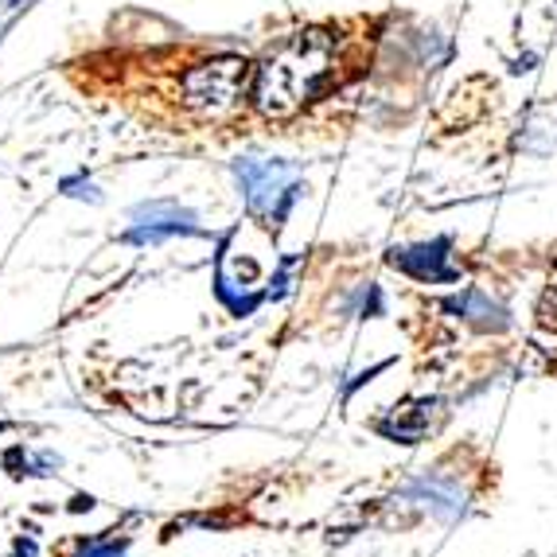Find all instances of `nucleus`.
<instances>
[{
	"mask_svg": "<svg viewBox=\"0 0 557 557\" xmlns=\"http://www.w3.org/2000/svg\"><path fill=\"white\" fill-rule=\"evenodd\" d=\"M448 308L460 312V317H468L475 327H483V332H503V327H507V312H503L499 305H492L483 293H475V288H468L465 297L448 300Z\"/></svg>",
	"mask_w": 557,
	"mask_h": 557,
	"instance_id": "nucleus-7",
	"label": "nucleus"
},
{
	"mask_svg": "<svg viewBox=\"0 0 557 557\" xmlns=\"http://www.w3.org/2000/svg\"><path fill=\"white\" fill-rule=\"evenodd\" d=\"M78 557H125V549L121 546H86Z\"/></svg>",
	"mask_w": 557,
	"mask_h": 557,
	"instance_id": "nucleus-10",
	"label": "nucleus"
},
{
	"mask_svg": "<svg viewBox=\"0 0 557 557\" xmlns=\"http://www.w3.org/2000/svg\"><path fill=\"white\" fill-rule=\"evenodd\" d=\"M20 9H28V0H0V32L9 28L12 20H16Z\"/></svg>",
	"mask_w": 557,
	"mask_h": 557,
	"instance_id": "nucleus-9",
	"label": "nucleus"
},
{
	"mask_svg": "<svg viewBox=\"0 0 557 557\" xmlns=\"http://www.w3.org/2000/svg\"><path fill=\"white\" fill-rule=\"evenodd\" d=\"M539 327L542 332H557V285H549L539 300Z\"/></svg>",
	"mask_w": 557,
	"mask_h": 557,
	"instance_id": "nucleus-8",
	"label": "nucleus"
},
{
	"mask_svg": "<svg viewBox=\"0 0 557 557\" xmlns=\"http://www.w3.org/2000/svg\"><path fill=\"white\" fill-rule=\"evenodd\" d=\"M406 495H418L429 511L441 515V519H453V515L465 507V495H460V487H456V483H448V480H418Z\"/></svg>",
	"mask_w": 557,
	"mask_h": 557,
	"instance_id": "nucleus-6",
	"label": "nucleus"
},
{
	"mask_svg": "<svg viewBox=\"0 0 557 557\" xmlns=\"http://www.w3.org/2000/svg\"><path fill=\"white\" fill-rule=\"evenodd\" d=\"M445 242H433V246H418V250H394L391 265L394 270H406L421 281H445L453 277V270L445 265Z\"/></svg>",
	"mask_w": 557,
	"mask_h": 557,
	"instance_id": "nucleus-5",
	"label": "nucleus"
},
{
	"mask_svg": "<svg viewBox=\"0 0 557 557\" xmlns=\"http://www.w3.org/2000/svg\"><path fill=\"white\" fill-rule=\"evenodd\" d=\"M246 78H250V63L242 55H214L187 66L180 78V94H184L187 110L199 117H223L238 106Z\"/></svg>",
	"mask_w": 557,
	"mask_h": 557,
	"instance_id": "nucleus-2",
	"label": "nucleus"
},
{
	"mask_svg": "<svg viewBox=\"0 0 557 557\" xmlns=\"http://www.w3.org/2000/svg\"><path fill=\"white\" fill-rule=\"evenodd\" d=\"M234 176H238L242 191H246L250 211L261 214V219H281L288 199L297 196V187L288 180V168L277 164V160H238Z\"/></svg>",
	"mask_w": 557,
	"mask_h": 557,
	"instance_id": "nucleus-3",
	"label": "nucleus"
},
{
	"mask_svg": "<svg viewBox=\"0 0 557 557\" xmlns=\"http://www.w3.org/2000/svg\"><path fill=\"white\" fill-rule=\"evenodd\" d=\"M339 39L332 28H300L273 44L253 75V106L265 117H293L335 75Z\"/></svg>",
	"mask_w": 557,
	"mask_h": 557,
	"instance_id": "nucleus-1",
	"label": "nucleus"
},
{
	"mask_svg": "<svg viewBox=\"0 0 557 557\" xmlns=\"http://www.w3.org/2000/svg\"><path fill=\"white\" fill-rule=\"evenodd\" d=\"M137 226L129 231V242H137V246H157V242L172 238V234H196V214L184 211V207L176 203H149V207H137Z\"/></svg>",
	"mask_w": 557,
	"mask_h": 557,
	"instance_id": "nucleus-4",
	"label": "nucleus"
},
{
	"mask_svg": "<svg viewBox=\"0 0 557 557\" xmlns=\"http://www.w3.org/2000/svg\"><path fill=\"white\" fill-rule=\"evenodd\" d=\"M16 554H20V557H36V546H32V542H20Z\"/></svg>",
	"mask_w": 557,
	"mask_h": 557,
	"instance_id": "nucleus-11",
	"label": "nucleus"
}]
</instances>
